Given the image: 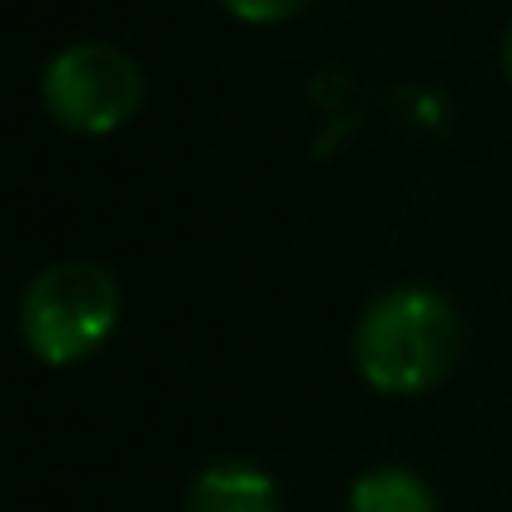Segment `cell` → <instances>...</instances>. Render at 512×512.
<instances>
[{
	"label": "cell",
	"mask_w": 512,
	"mask_h": 512,
	"mask_svg": "<svg viewBox=\"0 0 512 512\" xmlns=\"http://www.w3.org/2000/svg\"><path fill=\"white\" fill-rule=\"evenodd\" d=\"M463 353V319L448 294L398 284L378 294L353 324V368L383 398H418L438 388Z\"/></svg>",
	"instance_id": "cell-1"
},
{
	"label": "cell",
	"mask_w": 512,
	"mask_h": 512,
	"mask_svg": "<svg viewBox=\"0 0 512 512\" xmlns=\"http://www.w3.org/2000/svg\"><path fill=\"white\" fill-rule=\"evenodd\" d=\"M120 279L95 259H60L20 294V339L45 368H70L100 353L120 329Z\"/></svg>",
	"instance_id": "cell-2"
},
{
	"label": "cell",
	"mask_w": 512,
	"mask_h": 512,
	"mask_svg": "<svg viewBox=\"0 0 512 512\" xmlns=\"http://www.w3.org/2000/svg\"><path fill=\"white\" fill-rule=\"evenodd\" d=\"M40 105L70 135H115L140 115L145 75L130 50L105 40H80L45 60Z\"/></svg>",
	"instance_id": "cell-3"
},
{
	"label": "cell",
	"mask_w": 512,
	"mask_h": 512,
	"mask_svg": "<svg viewBox=\"0 0 512 512\" xmlns=\"http://www.w3.org/2000/svg\"><path fill=\"white\" fill-rule=\"evenodd\" d=\"M184 512H279V483L254 463H209L189 483Z\"/></svg>",
	"instance_id": "cell-4"
},
{
	"label": "cell",
	"mask_w": 512,
	"mask_h": 512,
	"mask_svg": "<svg viewBox=\"0 0 512 512\" xmlns=\"http://www.w3.org/2000/svg\"><path fill=\"white\" fill-rule=\"evenodd\" d=\"M348 512H443L438 493L428 488V478H418L413 468H368L363 478H353L348 488Z\"/></svg>",
	"instance_id": "cell-5"
},
{
	"label": "cell",
	"mask_w": 512,
	"mask_h": 512,
	"mask_svg": "<svg viewBox=\"0 0 512 512\" xmlns=\"http://www.w3.org/2000/svg\"><path fill=\"white\" fill-rule=\"evenodd\" d=\"M219 5L244 25H279V20H294L299 10H309L314 0H219Z\"/></svg>",
	"instance_id": "cell-6"
},
{
	"label": "cell",
	"mask_w": 512,
	"mask_h": 512,
	"mask_svg": "<svg viewBox=\"0 0 512 512\" xmlns=\"http://www.w3.org/2000/svg\"><path fill=\"white\" fill-rule=\"evenodd\" d=\"M503 70H508V85H512V25H508V40H503Z\"/></svg>",
	"instance_id": "cell-7"
}]
</instances>
